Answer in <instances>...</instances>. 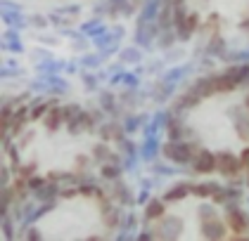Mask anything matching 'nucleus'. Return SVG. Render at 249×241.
I'll use <instances>...</instances> for the list:
<instances>
[{"instance_id":"nucleus-1","label":"nucleus","mask_w":249,"mask_h":241,"mask_svg":"<svg viewBox=\"0 0 249 241\" xmlns=\"http://www.w3.org/2000/svg\"><path fill=\"white\" fill-rule=\"evenodd\" d=\"M216 170H221L226 177H235V175L242 170V161L235 159V156L228 154V151H223V154L216 156Z\"/></svg>"},{"instance_id":"nucleus-2","label":"nucleus","mask_w":249,"mask_h":241,"mask_svg":"<svg viewBox=\"0 0 249 241\" xmlns=\"http://www.w3.org/2000/svg\"><path fill=\"white\" fill-rule=\"evenodd\" d=\"M164 154L176 161V163H188L192 159V149L188 145H180V142H169L166 147H164Z\"/></svg>"},{"instance_id":"nucleus-3","label":"nucleus","mask_w":249,"mask_h":241,"mask_svg":"<svg viewBox=\"0 0 249 241\" xmlns=\"http://www.w3.org/2000/svg\"><path fill=\"white\" fill-rule=\"evenodd\" d=\"M226 220H228V227L235 232V234H242V232H247V215L242 213V210H237V208H228V215H226Z\"/></svg>"},{"instance_id":"nucleus-4","label":"nucleus","mask_w":249,"mask_h":241,"mask_svg":"<svg viewBox=\"0 0 249 241\" xmlns=\"http://www.w3.org/2000/svg\"><path fill=\"white\" fill-rule=\"evenodd\" d=\"M195 168H197L199 173H211V170H216V156H213L211 151H199L197 159H195Z\"/></svg>"},{"instance_id":"nucleus-5","label":"nucleus","mask_w":249,"mask_h":241,"mask_svg":"<svg viewBox=\"0 0 249 241\" xmlns=\"http://www.w3.org/2000/svg\"><path fill=\"white\" fill-rule=\"evenodd\" d=\"M202 215H204V225H202V232H204V237H223V223H218V218H207V213L202 210Z\"/></svg>"},{"instance_id":"nucleus-6","label":"nucleus","mask_w":249,"mask_h":241,"mask_svg":"<svg viewBox=\"0 0 249 241\" xmlns=\"http://www.w3.org/2000/svg\"><path fill=\"white\" fill-rule=\"evenodd\" d=\"M197 24H199V19L197 15H178V31H180V36H190L192 31L197 29Z\"/></svg>"},{"instance_id":"nucleus-7","label":"nucleus","mask_w":249,"mask_h":241,"mask_svg":"<svg viewBox=\"0 0 249 241\" xmlns=\"http://www.w3.org/2000/svg\"><path fill=\"white\" fill-rule=\"evenodd\" d=\"M64 121H67L64 109H57V107H53V109L48 112V116H45V126H48V130H57L59 123H64Z\"/></svg>"},{"instance_id":"nucleus-8","label":"nucleus","mask_w":249,"mask_h":241,"mask_svg":"<svg viewBox=\"0 0 249 241\" xmlns=\"http://www.w3.org/2000/svg\"><path fill=\"white\" fill-rule=\"evenodd\" d=\"M161 215H164V204H161V201H152V204L147 206V210H145V218H147V220L161 218Z\"/></svg>"},{"instance_id":"nucleus-9","label":"nucleus","mask_w":249,"mask_h":241,"mask_svg":"<svg viewBox=\"0 0 249 241\" xmlns=\"http://www.w3.org/2000/svg\"><path fill=\"white\" fill-rule=\"evenodd\" d=\"M192 192V187H188V185H178L176 189H171L169 194H166V201H178V199H183L185 194H190Z\"/></svg>"},{"instance_id":"nucleus-10","label":"nucleus","mask_w":249,"mask_h":241,"mask_svg":"<svg viewBox=\"0 0 249 241\" xmlns=\"http://www.w3.org/2000/svg\"><path fill=\"white\" fill-rule=\"evenodd\" d=\"M216 189H218L216 185H197V187H192V194L195 196H213Z\"/></svg>"},{"instance_id":"nucleus-11","label":"nucleus","mask_w":249,"mask_h":241,"mask_svg":"<svg viewBox=\"0 0 249 241\" xmlns=\"http://www.w3.org/2000/svg\"><path fill=\"white\" fill-rule=\"evenodd\" d=\"M105 220H107V227H114V220H116V215L114 213H112V210H109V208H107V206H105Z\"/></svg>"},{"instance_id":"nucleus-12","label":"nucleus","mask_w":249,"mask_h":241,"mask_svg":"<svg viewBox=\"0 0 249 241\" xmlns=\"http://www.w3.org/2000/svg\"><path fill=\"white\" fill-rule=\"evenodd\" d=\"M116 173H119L116 168H102V175H105V177H114Z\"/></svg>"},{"instance_id":"nucleus-13","label":"nucleus","mask_w":249,"mask_h":241,"mask_svg":"<svg viewBox=\"0 0 249 241\" xmlns=\"http://www.w3.org/2000/svg\"><path fill=\"white\" fill-rule=\"evenodd\" d=\"M247 107H249V99H247Z\"/></svg>"}]
</instances>
